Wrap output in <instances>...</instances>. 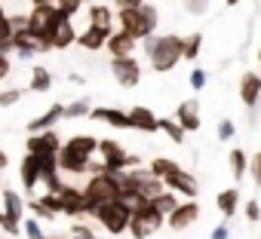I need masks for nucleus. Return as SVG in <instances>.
<instances>
[{"label": "nucleus", "instance_id": "nucleus-30", "mask_svg": "<svg viewBox=\"0 0 261 239\" xmlns=\"http://www.w3.org/2000/svg\"><path fill=\"white\" fill-rule=\"evenodd\" d=\"M181 199H185L181 193H175V190H169V187H166V190H163V193L154 199V208H157L160 215H172V212L181 205Z\"/></svg>", "mask_w": 261, "mask_h": 239}, {"label": "nucleus", "instance_id": "nucleus-15", "mask_svg": "<svg viewBox=\"0 0 261 239\" xmlns=\"http://www.w3.org/2000/svg\"><path fill=\"white\" fill-rule=\"evenodd\" d=\"M200 218V202L197 199H185L172 215H166V224H169V230H175V233H185L194 221Z\"/></svg>", "mask_w": 261, "mask_h": 239}, {"label": "nucleus", "instance_id": "nucleus-24", "mask_svg": "<svg viewBox=\"0 0 261 239\" xmlns=\"http://www.w3.org/2000/svg\"><path fill=\"white\" fill-rule=\"evenodd\" d=\"M92 120H98V123H108L111 129H129V110H120V107H92L89 113Z\"/></svg>", "mask_w": 261, "mask_h": 239}, {"label": "nucleus", "instance_id": "nucleus-7", "mask_svg": "<svg viewBox=\"0 0 261 239\" xmlns=\"http://www.w3.org/2000/svg\"><path fill=\"white\" fill-rule=\"evenodd\" d=\"M98 154L105 160V169L108 172H120V169H136L142 163L139 154H126L114 138H98Z\"/></svg>", "mask_w": 261, "mask_h": 239}, {"label": "nucleus", "instance_id": "nucleus-54", "mask_svg": "<svg viewBox=\"0 0 261 239\" xmlns=\"http://www.w3.org/2000/svg\"><path fill=\"white\" fill-rule=\"evenodd\" d=\"M258 68H261V46H258Z\"/></svg>", "mask_w": 261, "mask_h": 239}, {"label": "nucleus", "instance_id": "nucleus-45", "mask_svg": "<svg viewBox=\"0 0 261 239\" xmlns=\"http://www.w3.org/2000/svg\"><path fill=\"white\" fill-rule=\"evenodd\" d=\"M243 212H246V218H249L252 224H255V221H261V205H258V199H249Z\"/></svg>", "mask_w": 261, "mask_h": 239}, {"label": "nucleus", "instance_id": "nucleus-50", "mask_svg": "<svg viewBox=\"0 0 261 239\" xmlns=\"http://www.w3.org/2000/svg\"><path fill=\"white\" fill-rule=\"evenodd\" d=\"M7 163H10V157H7L4 151H0V166H4V169H7Z\"/></svg>", "mask_w": 261, "mask_h": 239}, {"label": "nucleus", "instance_id": "nucleus-2", "mask_svg": "<svg viewBox=\"0 0 261 239\" xmlns=\"http://www.w3.org/2000/svg\"><path fill=\"white\" fill-rule=\"evenodd\" d=\"M181 58H185V37H178V34L157 37V43H154V49L148 55V62H151V68L157 74H169Z\"/></svg>", "mask_w": 261, "mask_h": 239}, {"label": "nucleus", "instance_id": "nucleus-48", "mask_svg": "<svg viewBox=\"0 0 261 239\" xmlns=\"http://www.w3.org/2000/svg\"><path fill=\"white\" fill-rule=\"evenodd\" d=\"M142 4H148V0H114V10H136Z\"/></svg>", "mask_w": 261, "mask_h": 239}, {"label": "nucleus", "instance_id": "nucleus-13", "mask_svg": "<svg viewBox=\"0 0 261 239\" xmlns=\"http://www.w3.org/2000/svg\"><path fill=\"white\" fill-rule=\"evenodd\" d=\"M133 178H136V190H139V202H154L163 190H166V181L160 175H154L151 169H142L136 166L133 169Z\"/></svg>", "mask_w": 261, "mask_h": 239}, {"label": "nucleus", "instance_id": "nucleus-31", "mask_svg": "<svg viewBox=\"0 0 261 239\" xmlns=\"http://www.w3.org/2000/svg\"><path fill=\"white\" fill-rule=\"evenodd\" d=\"M148 169L166 181L169 175H175V172H178V169H185V166H181L178 160H172V157H157V160H151V166H148Z\"/></svg>", "mask_w": 261, "mask_h": 239}, {"label": "nucleus", "instance_id": "nucleus-8", "mask_svg": "<svg viewBox=\"0 0 261 239\" xmlns=\"http://www.w3.org/2000/svg\"><path fill=\"white\" fill-rule=\"evenodd\" d=\"M49 49H53V43H49L46 37L34 34L31 28L13 31V52H16L19 58H37V55H43V52H49Z\"/></svg>", "mask_w": 261, "mask_h": 239}, {"label": "nucleus", "instance_id": "nucleus-51", "mask_svg": "<svg viewBox=\"0 0 261 239\" xmlns=\"http://www.w3.org/2000/svg\"><path fill=\"white\" fill-rule=\"evenodd\" d=\"M34 4H56V0H31V7H34Z\"/></svg>", "mask_w": 261, "mask_h": 239}, {"label": "nucleus", "instance_id": "nucleus-42", "mask_svg": "<svg viewBox=\"0 0 261 239\" xmlns=\"http://www.w3.org/2000/svg\"><path fill=\"white\" fill-rule=\"evenodd\" d=\"M249 178L255 181V187H261V151L249 157Z\"/></svg>", "mask_w": 261, "mask_h": 239}, {"label": "nucleus", "instance_id": "nucleus-46", "mask_svg": "<svg viewBox=\"0 0 261 239\" xmlns=\"http://www.w3.org/2000/svg\"><path fill=\"white\" fill-rule=\"evenodd\" d=\"M185 7H188L194 16H200V13H206V10H209V0H185Z\"/></svg>", "mask_w": 261, "mask_h": 239}, {"label": "nucleus", "instance_id": "nucleus-36", "mask_svg": "<svg viewBox=\"0 0 261 239\" xmlns=\"http://www.w3.org/2000/svg\"><path fill=\"white\" fill-rule=\"evenodd\" d=\"M13 16L4 10V7H0V40H13Z\"/></svg>", "mask_w": 261, "mask_h": 239}, {"label": "nucleus", "instance_id": "nucleus-49", "mask_svg": "<svg viewBox=\"0 0 261 239\" xmlns=\"http://www.w3.org/2000/svg\"><path fill=\"white\" fill-rule=\"evenodd\" d=\"M209 239H230V227H227V224H218Z\"/></svg>", "mask_w": 261, "mask_h": 239}, {"label": "nucleus", "instance_id": "nucleus-40", "mask_svg": "<svg viewBox=\"0 0 261 239\" xmlns=\"http://www.w3.org/2000/svg\"><path fill=\"white\" fill-rule=\"evenodd\" d=\"M28 212H31L34 218H40V221H53V218H56V212H49L40 199H31V202H28Z\"/></svg>", "mask_w": 261, "mask_h": 239}, {"label": "nucleus", "instance_id": "nucleus-14", "mask_svg": "<svg viewBox=\"0 0 261 239\" xmlns=\"http://www.w3.org/2000/svg\"><path fill=\"white\" fill-rule=\"evenodd\" d=\"M28 154H37V157H59L62 151V135L56 129H43V132H31V138L25 141Z\"/></svg>", "mask_w": 261, "mask_h": 239}, {"label": "nucleus", "instance_id": "nucleus-38", "mask_svg": "<svg viewBox=\"0 0 261 239\" xmlns=\"http://www.w3.org/2000/svg\"><path fill=\"white\" fill-rule=\"evenodd\" d=\"M83 4H86V0H56V7L62 10V16H71V19L83 10Z\"/></svg>", "mask_w": 261, "mask_h": 239}, {"label": "nucleus", "instance_id": "nucleus-33", "mask_svg": "<svg viewBox=\"0 0 261 239\" xmlns=\"http://www.w3.org/2000/svg\"><path fill=\"white\" fill-rule=\"evenodd\" d=\"M89 113H92L89 98H77V101L65 104V116H68V120H80V116H89Z\"/></svg>", "mask_w": 261, "mask_h": 239}, {"label": "nucleus", "instance_id": "nucleus-39", "mask_svg": "<svg viewBox=\"0 0 261 239\" xmlns=\"http://www.w3.org/2000/svg\"><path fill=\"white\" fill-rule=\"evenodd\" d=\"M37 199H40V202H43V205H46L49 212H56V215L62 212V196H59L56 190H46V193H40Z\"/></svg>", "mask_w": 261, "mask_h": 239}, {"label": "nucleus", "instance_id": "nucleus-18", "mask_svg": "<svg viewBox=\"0 0 261 239\" xmlns=\"http://www.w3.org/2000/svg\"><path fill=\"white\" fill-rule=\"evenodd\" d=\"M139 43H142V40H136L133 34H126L123 28H114L105 49L111 52V58H117V55H136V46H139Z\"/></svg>", "mask_w": 261, "mask_h": 239}, {"label": "nucleus", "instance_id": "nucleus-43", "mask_svg": "<svg viewBox=\"0 0 261 239\" xmlns=\"http://www.w3.org/2000/svg\"><path fill=\"white\" fill-rule=\"evenodd\" d=\"M22 89H4V92H0V107H13V104H19L22 101Z\"/></svg>", "mask_w": 261, "mask_h": 239}, {"label": "nucleus", "instance_id": "nucleus-53", "mask_svg": "<svg viewBox=\"0 0 261 239\" xmlns=\"http://www.w3.org/2000/svg\"><path fill=\"white\" fill-rule=\"evenodd\" d=\"M0 227H4V205H0Z\"/></svg>", "mask_w": 261, "mask_h": 239}, {"label": "nucleus", "instance_id": "nucleus-27", "mask_svg": "<svg viewBox=\"0 0 261 239\" xmlns=\"http://www.w3.org/2000/svg\"><path fill=\"white\" fill-rule=\"evenodd\" d=\"M215 205L224 218H233L240 212V187H224L218 196H215Z\"/></svg>", "mask_w": 261, "mask_h": 239}, {"label": "nucleus", "instance_id": "nucleus-12", "mask_svg": "<svg viewBox=\"0 0 261 239\" xmlns=\"http://www.w3.org/2000/svg\"><path fill=\"white\" fill-rule=\"evenodd\" d=\"M89 163H92V154H86V151H80V147H74L68 141L62 144V151H59V169L65 175H86Z\"/></svg>", "mask_w": 261, "mask_h": 239}, {"label": "nucleus", "instance_id": "nucleus-5", "mask_svg": "<svg viewBox=\"0 0 261 239\" xmlns=\"http://www.w3.org/2000/svg\"><path fill=\"white\" fill-rule=\"evenodd\" d=\"M166 224V215L154 208V202H136L133 205V221H129V236L133 239H148Z\"/></svg>", "mask_w": 261, "mask_h": 239}, {"label": "nucleus", "instance_id": "nucleus-35", "mask_svg": "<svg viewBox=\"0 0 261 239\" xmlns=\"http://www.w3.org/2000/svg\"><path fill=\"white\" fill-rule=\"evenodd\" d=\"M22 236H28V239H43L46 233H43V227H40V218H25L22 221Z\"/></svg>", "mask_w": 261, "mask_h": 239}, {"label": "nucleus", "instance_id": "nucleus-41", "mask_svg": "<svg viewBox=\"0 0 261 239\" xmlns=\"http://www.w3.org/2000/svg\"><path fill=\"white\" fill-rule=\"evenodd\" d=\"M188 83H191V89H197V92H200V89H206L209 74H206L203 68H194V71H191V77H188Z\"/></svg>", "mask_w": 261, "mask_h": 239}, {"label": "nucleus", "instance_id": "nucleus-11", "mask_svg": "<svg viewBox=\"0 0 261 239\" xmlns=\"http://www.w3.org/2000/svg\"><path fill=\"white\" fill-rule=\"evenodd\" d=\"M59 196H62V215H68V218L92 215V205H89V199H86L83 187H77V184H62Z\"/></svg>", "mask_w": 261, "mask_h": 239}, {"label": "nucleus", "instance_id": "nucleus-55", "mask_svg": "<svg viewBox=\"0 0 261 239\" xmlns=\"http://www.w3.org/2000/svg\"><path fill=\"white\" fill-rule=\"evenodd\" d=\"M46 239H65V236H46Z\"/></svg>", "mask_w": 261, "mask_h": 239}, {"label": "nucleus", "instance_id": "nucleus-3", "mask_svg": "<svg viewBox=\"0 0 261 239\" xmlns=\"http://www.w3.org/2000/svg\"><path fill=\"white\" fill-rule=\"evenodd\" d=\"M98 221V227L111 236H120V233H129V221H133V202L126 199H114V202H105L95 208L92 215Z\"/></svg>", "mask_w": 261, "mask_h": 239}, {"label": "nucleus", "instance_id": "nucleus-28", "mask_svg": "<svg viewBox=\"0 0 261 239\" xmlns=\"http://www.w3.org/2000/svg\"><path fill=\"white\" fill-rule=\"evenodd\" d=\"M31 92H49L53 89V74L43 68V65H34L31 68V83H28Z\"/></svg>", "mask_w": 261, "mask_h": 239}, {"label": "nucleus", "instance_id": "nucleus-16", "mask_svg": "<svg viewBox=\"0 0 261 239\" xmlns=\"http://www.w3.org/2000/svg\"><path fill=\"white\" fill-rule=\"evenodd\" d=\"M129 129L145 132V135H154V132H160V116H157L151 107L136 104L133 110H129Z\"/></svg>", "mask_w": 261, "mask_h": 239}, {"label": "nucleus", "instance_id": "nucleus-9", "mask_svg": "<svg viewBox=\"0 0 261 239\" xmlns=\"http://www.w3.org/2000/svg\"><path fill=\"white\" fill-rule=\"evenodd\" d=\"M59 19H62V10L56 4H34L28 10V28L40 37H49L53 28L59 25Z\"/></svg>", "mask_w": 261, "mask_h": 239}, {"label": "nucleus", "instance_id": "nucleus-23", "mask_svg": "<svg viewBox=\"0 0 261 239\" xmlns=\"http://www.w3.org/2000/svg\"><path fill=\"white\" fill-rule=\"evenodd\" d=\"M166 187L175 190V193H181L185 199H197V193H200L197 178H194L191 172H185V169H178L175 175H169V178H166Z\"/></svg>", "mask_w": 261, "mask_h": 239}, {"label": "nucleus", "instance_id": "nucleus-22", "mask_svg": "<svg viewBox=\"0 0 261 239\" xmlns=\"http://www.w3.org/2000/svg\"><path fill=\"white\" fill-rule=\"evenodd\" d=\"M108 37H111V31L95 28V25H86V31H80V34H77V46H80V49H86V52H98V49H105V46H108Z\"/></svg>", "mask_w": 261, "mask_h": 239}, {"label": "nucleus", "instance_id": "nucleus-25", "mask_svg": "<svg viewBox=\"0 0 261 239\" xmlns=\"http://www.w3.org/2000/svg\"><path fill=\"white\" fill-rule=\"evenodd\" d=\"M19 178L25 190H37L40 184V157L37 154H25V160L19 163Z\"/></svg>", "mask_w": 261, "mask_h": 239}, {"label": "nucleus", "instance_id": "nucleus-20", "mask_svg": "<svg viewBox=\"0 0 261 239\" xmlns=\"http://www.w3.org/2000/svg\"><path fill=\"white\" fill-rule=\"evenodd\" d=\"M240 101L246 107H258V101H261V74L258 71H246L240 77Z\"/></svg>", "mask_w": 261, "mask_h": 239}, {"label": "nucleus", "instance_id": "nucleus-52", "mask_svg": "<svg viewBox=\"0 0 261 239\" xmlns=\"http://www.w3.org/2000/svg\"><path fill=\"white\" fill-rule=\"evenodd\" d=\"M224 4H227V7H237V4H240V0H224Z\"/></svg>", "mask_w": 261, "mask_h": 239}, {"label": "nucleus", "instance_id": "nucleus-56", "mask_svg": "<svg viewBox=\"0 0 261 239\" xmlns=\"http://www.w3.org/2000/svg\"><path fill=\"white\" fill-rule=\"evenodd\" d=\"M95 239H105V236H95Z\"/></svg>", "mask_w": 261, "mask_h": 239}, {"label": "nucleus", "instance_id": "nucleus-6", "mask_svg": "<svg viewBox=\"0 0 261 239\" xmlns=\"http://www.w3.org/2000/svg\"><path fill=\"white\" fill-rule=\"evenodd\" d=\"M0 205H4V227L0 230L7 236H22V221H25V212H28V202L22 199V193L13 190V187H4Z\"/></svg>", "mask_w": 261, "mask_h": 239}, {"label": "nucleus", "instance_id": "nucleus-19", "mask_svg": "<svg viewBox=\"0 0 261 239\" xmlns=\"http://www.w3.org/2000/svg\"><path fill=\"white\" fill-rule=\"evenodd\" d=\"M46 40L53 43V49H68V46H74V43H77L74 19H71V16H62V19H59V25L53 28V34H49Z\"/></svg>", "mask_w": 261, "mask_h": 239}, {"label": "nucleus", "instance_id": "nucleus-44", "mask_svg": "<svg viewBox=\"0 0 261 239\" xmlns=\"http://www.w3.org/2000/svg\"><path fill=\"white\" fill-rule=\"evenodd\" d=\"M68 239H95V233H92V230H89L86 224H74V227H71V236H68Z\"/></svg>", "mask_w": 261, "mask_h": 239}, {"label": "nucleus", "instance_id": "nucleus-1", "mask_svg": "<svg viewBox=\"0 0 261 239\" xmlns=\"http://www.w3.org/2000/svg\"><path fill=\"white\" fill-rule=\"evenodd\" d=\"M157 25H160V13L151 4H142L136 10H117V28H123L126 34H133L136 40L151 37L157 31Z\"/></svg>", "mask_w": 261, "mask_h": 239}, {"label": "nucleus", "instance_id": "nucleus-17", "mask_svg": "<svg viewBox=\"0 0 261 239\" xmlns=\"http://www.w3.org/2000/svg\"><path fill=\"white\" fill-rule=\"evenodd\" d=\"M175 120L181 123V129L191 135V132H200L203 120H200V101L197 98H185L178 107H175Z\"/></svg>", "mask_w": 261, "mask_h": 239}, {"label": "nucleus", "instance_id": "nucleus-29", "mask_svg": "<svg viewBox=\"0 0 261 239\" xmlns=\"http://www.w3.org/2000/svg\"><path fill=\"white\" fill-rule=\"evenodd\" d=\"M227 163H230V172H233V181H243V178L249 175V154H246V151H240V147H233V151H230V157H227Z\"/></svg>", "mask_w": 261, "mask_h": 239}, {"label": "nucleus", "instance_id": "nucleus-21", "mask_svg": "<svg viewBox=\"0 0 261 239\" xmlns=\"http://www.w3.org/2000/svg\"><path fill=\"white\" fill-rule=\"evenodd\" d=\"M62 116H65V104H62V101L49 104L40 116L28 120V135H31V132H43V129H56V123H59Z\"/></svg>", "mask_w": 261, "mask_h": 239}, {"label": "nucleus", "instance_id": "nucleus-4", "mask_svg": "<svg viewBox=\"0 0 261 239\" xmlns=\"http://www.w3.org/2000/svg\"><path fill=\"white\" fill-rule=\"evenodd\" d=\"M83 193H86V199H89V205H92V215H95L98 205L120 199L114 172H92V175L86 178V184H83Z\"/></svg>", "mask_w": 261, "mask_h": 239}, {"label": "nucleus", "instance_id": "nucleus-10", "mask_svg": "<svg viewBox=\"0 0 261 239\" xmlns=\"http://www.w3.org/2000/svg\"><path fill=\"white\" fill-rule=\"evenodd\" d=\"M111 77L123 86V89H136L142 83V65L136 55H117L111 58Z\"/></svg>", "mask_w": 261, "mask_h": 239}, {"label": "nucleus", "instance_id": "nucleus-34", "mask_svg": "<svg viewBox=\"0 0 261 239\" xmlns=\"http://www.w3.org/2000/svg\"><path fill=\"white\" fill-rule=\"evenodd\" d=\"M200 49H203V34L185 37V62H197L200 58Z\"/></svg>", "mask_w": 261, "mask_h": 239}, {"label": "nucleus", "instance_id": "nucleus-37", "mask_svg": "<svg viewBox=\"0 0 261 239\" xmlns=\"http://www.w3.org/2000/svg\"><path fill=\"white\" fill-rule=\"evenodd\" d=\"M215 135H218V141H233V135H237V126H233V120H221L218 123V129H215Z\"/></svg>", "mask_w": 261, "mask_h": 239}, {"label": "nucleus", "instance_id": "nucleus-47", "mask_svg": "<svg viewBox=\"0 0 261 239\" xmlns=\"http://www.w3.org/2000/svg\"><path fill=\"white\" fill-rule=\"evenodd\" d=\"M10 71H13L10 55H7V52H0V80H7V77H10Z\"/></svg>", "mask_w": 261, "mask_h": 239}, {"label": "nucleus", "instance_id": "nucleus-26", "mask_svg": "<svg viewBox=\"0 0 261 239\" xmlns=\"http://www.w3.org/2000/svg\"><path fill=\"white\" fill-rule=\"evenodd\" d=\"M86 19H89V25H95V28L114 31V22H117V10H111V7H105V4H92V7L86 10Z\"/></svg>", "mask_w": 261, "mask_h": 239}, {"label": "nucleus", "instance_id": "nucleus-32", "mask_svg": "<svg viewBox=\"0 0 261 239\" xmlns=\"http://www.w3.org/2000/svg\"><path fill=\"white\" fill-rule=\"evenodd\" d=\"M160 132L172 141V144H185V129H181V123L178 120H169V116H160Z\"/></svg>", "mask_w": 261, "mask_h": 239}]
</instances>
